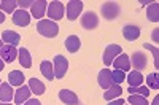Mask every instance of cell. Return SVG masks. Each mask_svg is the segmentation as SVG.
I'll use <instances>...</instances> for the list:
<instances>
[{
  "instance_id": "6da1fadb",
  "label": "cell",
  "mask_w": 159,
  "mask_h": 105,
  "mask_svg": "<svg viewBox=\"0 0 159 105\" xmlns=\"http://www.w3.org/2000/svg\"><path fill=\"white\" fill-rule=\"evenodd\" d=\"M37 32L43 37L54 38L59 34V25H57V22L51 21V19H40L37 24Z\"/></svg>"
},
{
  "instance_id": "7a4b0ae2",
  "label": "cell",
  "mask_w": 159,
  "mask_h": 105,
  "mask_svg": "<svg viewBox=\"0 0 159 105\" xmlns=\"http://www.w3.org/2000/svg\"><path fill=\"white\" fill-rule=\"evenodd\" d=\"M100 13H102L103 19L113 21L119 16V13H121V5H119L118 2H105L100 7Z\"/></svg>"
},
{
  "instance_id": "3957f363",
  "label": "cell",
  "mask_w": 159,
  "mask_h": 105,
  "mask_svg": "<svg viewBox=\"0 0 159 105\" xmlns=\"http://www.w3.org/2000/svg\"><path fill=\"white\" fill-rule=\"evenodd\" d=\"M52 69H54V78L56 80H62L64 75L67 73L69 61L65 59L64 56L57 54V56H54V61H52Z\"/></svg>"
},
{
  "instance_id": "277c9868",
  "label": "cell",
  "mask_w": 159,
  "mask_h": 105,
  "mask_svg": "<svg viewBox=\"0 0 159 105\" xmlns=\"http://www.w3.org/2000/svg\"><path fill=\"white\" fill-rule=\"evenodd\" d=\"M83 11V2L81 0H70L65 7V13H67V19L75 21Z\"/></svg>"
},
{
  "instance_id": "5b68a950",
  "label": "cell",
  "mask_w": 159,
  "mask_h": 105,
  "mask_svg": "<svg viewBox=\"0 0 159 105\" xmlns=\"http://www.w3.org/2000/svg\"><path fill=\"white\" fill-rule=\"evenodd\" d=\"M48 18H51V21H59V19H62L64 18V11H65V8H64V3H61V2H57V0H54V2H51V3H48Z\"/></svg>"
},
{
  "instance_id": "8992f818",
  "label": "cell",
  "mask_w": 159,
  "mask_h": 105,
  "mask_svg": "<svg viewBox=\"0 0 159 105\" xmlns=\"http://www.w3.org/2000/svg\"><path fill=\"white\" fill-rule=\"evenodd\" d=\"M81 25H83V29L86 30H94L97 25H99V18L94 11H86L83 13V16H81Z\"/></svg>"
},
{
  "instance_id": "52a82bcc",
  "label": "cell",
  "mask_w": 159,
  "mask_h": 105,
  "mask_svg": "<svg viewBox=\"0 0 159 105\" xmlns=\"http://www.w3.org/2000/svg\"><path fill=\"white\" fill-rule=\"evenodd\" d=\"M121 52H123V48L119 45H108L107 48H105V51H103V64L107 65V67L111 65L113 61H115V56L118 57Z\"/></svg>"
},
{
  "instance_id": "ba28073f",
  "label": "cell",
  "mask_w": 159,
  "mask_h": 105,
  "mask_svg": "<svg viewBox=\"0 0 159 105\" xmlns=\"http://www.w3.org/2000/svg\"><path fill=\"white\" fill-rule=\"evenodd\" d=\"M129 61H130V65L137 72H142L143 69H147V64H148V57L145 56L142 51H135L134 54H132V59H129Z\"/></svg>"
},
{
  "instance_id": "9c48e42d",
  "label": "cell",
  "mask_w": 159,
  "mask_h": 105,
  "mask_svg": "<svg viewBox=\"0 0 159 105\" xmlns=\"http://www.w3.org/2000/svg\"><path fill=\"white\" fill-rule=\"evenodd\" d=\"M30 19H32L30 15L25 10H16L15 13H13V18H11L13 24L19 25V27H25V25H29Z\"/></svg>"
},
{
  "instance_id": "30bf717a",
  "label": "cell",
  "mask_w": 159,
  "mask_h": 105,
  "mask_svg": "<svg viewBox=\"0 0 159 105\" xmlns=\"http://www.w3.org/2000/svg\"><path fill=\"white\" fill-rule=\"evenodd\" d=\"M97 81H99V86L102 89L107 91L108 88L113 86V78H111V70L110 69H102L99 72V76H97Z\"/></svg>"
},
{
  "instance_id": "8fae6325",
  "label": "cell",
  "mask_w": 159,
  "mask_h": 105,
  "mask_svg": "<svg viewBox=\"0 0 159 105\" xmlns=\"http://www.w3.org/2000/svg\"><path fill=\"white\" fill-rule=\"evenodd\" d=\"M0 57H2L3 62H13V61L18 57V49H16V46L3 45L2 49H0Z\"/></svg>"
},
{
  "instance_id": "7c38bea8",
  "label": "cell",
  "mask_w": 159,
  "mask_h": 105,
  "mask_svg": "<svg viewBox=\"0 0 159 105\" xmlns=\"http://www.w3.org/2000/svg\"><path fill=\"white\" fill-rule=\"evenodd\" d=\"M46 8H48V2H45V0H34V2H32V7H30L32 16L37 18V19L43 18Z\"/></svg>"
},
{
  "instance_id": "4fadbf2b",
  "label": "cell",
  "mask_w": 159,
  "mask_h": 105,
  "mask_svg": "<svg viewBox=\"0 0 159 105\" xmlns=\"http://www.w3.org/2000/svg\"><path fill=\"white\" fill-rule=\"evenodd\" d=\"M140 34H142L140 27H137V25H132V24L126 25V27L123 29V37L126 38V40H129V42H135L137 38L140 37Z\"/></svg>"
},
{
  "instance_id": "5bb4252c",
  "label": "cell",
  "mask_w": 159,
  "mask_h": 105,
  "mask_svg": "<svg viewBox=\"0 0 159 105\" xmlns=\"http://www.w3.org/2000/svg\"><path fill=\"white\" fill-rule=\"evenodd\" d=\"M113 65H115V69H118V70H123L124 73L130 69V61H129V56L127 54H124V52H121L115 61H113Z\"/></svg>"
},
{
  "instance_id": "9a60e30c",
  "label": "cell",
  "mask_w": 159,
  "mask_h": 105,
  "mask_svg": "<svg viewBox=\"0 0 159 105\" xmlns=\"http://www.w3.org/2000/svg\"><path fill=\"white\" fill-rule=\"evenodd\" d=\"M2 42L3 45H11V46H16L21 42V35L13 32V30H3L2 34Z\"/></svg>"
},
{
  "instance_id": "2e32d148",
  "label": "cell",
  "mask_w": 159,
  "mask_h": 105,
  "mask_svg": "<svg viewBox=\"0 0 159 105\" xmlns=\"http://www.w3.org/2000/svg\"><path fill=\"white\" fill-rule=\"evenodd\" d=\"M30 89H29V86H19L18 88V91L15 93V102H16V105H21V103H24L25 100H29L30 99Z\"/></svg>"
},
{
  "instance_id": "e0dca14e",
  "label": "cell",
  "mask_w": 159,
  "mask_h": 105,
  "mask_svg": "<svg viewBox=\"0 0 159 105\" xmlns=\"http://www.w3.org/2000/svg\"><path fill=\"white\" fill-rule=\"evenodd\" d=\"M59 99H61V102L67 103V105H76V102H78V96L70 89H62L59 93Z\"/></svg>"
},
{
  "instance_id": "ac0fdd59",
  "label": "cell",
  "mask_w": 159,
  "mask_h": 105,
  "mask_svg": "<svg viewBox=\"0 0 159 105\" xmlns=\"http://www.w3.org/2000/svg\"><path fill=\"white\" fill-rule=\"evenodd\" d=\"M8 84L10 86H22L24 84V73L21 70H13L8 73Z\"/></svg>"
},
{
  "instance_id": "d6986e66",
  "label": "cell",
  "mask_w": 159,
  "mask_h": 105,
  "mask_svg": "<svg viewBox=\"0 0 159 105\" xmlns=\"http://www.w3.org/2000/svg\"><path fill=\"white\" fill-rule=\"evenodd\" d=\"M29 89H30V93L35 94V96H42L45 94V91H46V86L38 80V78H30L29 80Z\"/></svg>"
},
{
  "instance_id": "ffe728a7",
  "label": "cell",
  "mask_w": 159,
  "mask_h": 105,
  "mask_svg": "<svg viewBox=\"0 0 159 105\" xmlns=\"http://www.w3.org/2000/svg\"><path fill=\"white\" fill-rule=\"evenodd\" d=\"M18 57H19V64L22 65L24 69H30L32 67V56H30V52L25 48H19L18 49Z\"/></svg>"
},
{
  "instance_id": "44dd1931",
  "label": "cell",
  "mask_w": 159,
  "mask_h": 105,
  "mask_svg": "<svg viewBox=\"0 0 159 105\" xmlns=\"http://www.w3.org/2000/svg\"><path fill=\"white\" fill-rule=\"evenodd\" d=\"M15 97V93H13V88L8 83H2L0 84V102H10Z\"/></svg>"
},
{
  "instance_id": "7402d4cb",
  "label": "cell",
  "mask_w": 159,
  "mask_h": 105,
  "mask_svg": "<svg viewBox=\"0 0 159 105\" xmlns=\"http://www.w3.org/2000/svg\"><path fill=\"white\" fill-rule=\"evenodd\" d=\"M127 83H129V88L142 86V84H143V75H142V72L132 70V72L127 75Z\"/></svg>"
},
{
  "instance_id": "603a6c76",
  "label": "cell",
  "mask_w": 159,
  "mask_h": 105,
  "mask_svg": "<svg viewBox=\"0 0 159 105\" xmlns=\"http://www.w3.org/2000/svg\"><path fill=\"white\" fill-rule=\"evenodd\" d=\"M40 72L43 73V76L46 78V80H49V81L54 80V69H52L51 61H43L42 64H40Z\"/></svg>"
},
{
  "instance_id": "cb8c5ba5",
  "label": "cell",
  "mask_w": 159,
  "mask_h": 105,
  "mask_svg": "<svg viewBox=\"0 0 159 105\" xmlns=\"http://www.w3.org/2000/svg\"><path fill=\"white\" fill-rule=\"evenodd\" d=\"M121 94H123V88L119 86V84H113L111 88H108L107 91H105L103 99H105V100H115V99H118Z\"/></svg>"
},
{
  "instance_id": "d4e9b609",
  "label": "cell",
  "mask_w": 159,
  "mask_h": 105,
  "mask_svg": "<svg viewBox=\"0 0 159 105\" xmlns=\"http://www.w3.org/2000/svg\"><path fill=\"white\" fill-rule=\"evenodd\" d=\"M81 46V42H80V38L76 35H70L67 37V40H65V48H67L69 52H76Z\"/></svg>"
},
{
  "instance_id": "484cf974",
  "label": "cell",
  "mask_w": 159,
  "mask_h": 105,
  "mask_svg": "<svg viewBox=\"0 0 159 105\" xmlns=\"http://www.w3.org/2000/svg\"><path fill=\"white\" fill-rule=\"evenodd\" d=\"M147 18L151 22H157L159 21V3L157 2H151L148 10H147Z\"/></svg>"
},
{
  "instance_id": "4316f807",
  "label": "cell",
  "mask_w": 159,
  "mask_h": 105,
  "mask_svg": "<svg viewBox=\"0 0 159 105\" xmlns=\"http://www.w3.org/2000/svg\"><path fill=\"white\" fill-rule=\"evenodd\" d=\"M16 7H18L16 0H2V2H0V8H2L5 13H15Z\"/></svg>"
},
{
  "instance_id": "83f0119b",
  "label": "cell",
  "mask_w": 159,
  "mask_h": 105,
  "mask_svg": "<svg viewBox=\"0 0 159 105\" xmlns=\"http://www.w3.org/2000/svg\"><path fill=\"white\" fill-rule=\"evenodd\" d=\"M129 94H137V96L147 97V96H150V89L142 84V86H135V88H129Z\"/></svg>"
},
{
  "instance_id": "f1b7e54d",
  "label": "cell",
  "mask_w": 159,
  "mask_h": 105,
  "mask_svg": "<svg viewBox=\"0 0 159 105\" xmlns=\"http://www.w3.org/2000/svg\"><path fill=\"white\" fill-rule=\"evenodd\" d=\"M127 102H129L130 105H148L147 97H143V96H137V94H132V96H129Z\"/></svg>"
},
{
  "instance_id": "f546056e",
  "label": "cell",
  "mask_w": 159,
  "mask_h": 105,
  "mask_svg": "<svg viewBox=\"0 0 159 105\" xmlns=\"http://www.w3.org/2000/svg\"><path fill=\"white\" fill-rule=\"evenodd\" d=\"M111 78H113V84H121V83L126 80V73H124L123 70L115 69V70L111 72Z\"/></svg>"
},
{
  "instance_id": "4dcf8cb0",
  "label": "cell",
  "mask_w": 159,
  "mask_h": 105,
  "mask_svg": "<svg viewBox=\"0 0 159 105\" xmlns=\"http://www.w3.org/2000/svg\"><path fill=\"white\" fill-rule=\"evenodd\" d=\"M147 84H148V89H159V83H157V73L153 72L147 76Z\"/></svg>"
},
{
  "instance_id": "1f68e13d",
  "label": "cell",
  "mask_w": 159,
  "mask_h": 105,
  "mask_svg": "<svg viewBox=\"0 0 159 105\" xmlns=\"http://www.w3.org/2000/svg\"><path fill=\"white\" fill-rule=\"evenodd\" d=\"M147 49H150L151 52H153V56H154V65H156V69L159 67V49L156 48V46H153V45H150V43H145L143 45Z\"/></svg>"
},
{
  "instance_id": "d6a6232c",
  "label": "cell",
  "mask_w": 159,
  "mask_h": 105,
  "mask_svg": "<svg viewBox=\"0 0 159 105\" xmlns=\"http://www.w3.org/2000/svg\"><path fill=\"white\" fill-rule=\"evenodd\" d=\"M19 10H25L27 7H32V0H18Z\"/></svg>"
},
{
  "instance_id": "836d02e7",
  "label": "cell",
  "mask_w": 159,
  "mask_h": 105,
  "mask_svg": "<svg viewBox=\"0 0 159 105\" xmlns=\"http://www.w3.org/2000/svg\"><path fill=\"white\" fill-rule=\"evenodd\" d=\"M124 103H126V102H124V99H119V97H118V99H115V100L108 102L107 105H124Z\"/></svg>"
},
{
  "instance_id": "e575fe53",
  "label": "cell",
  "mask_w": 159,
  "mask_h": 105,
  "mask_svg": "<svg viewBox=\"0 0 159 105\" xmlns=\"http://www.w3.org/2000/svg\"><path fill=\"white\" fill-rule=\"evenodd\" d=\"M25 105H42L38 102V99H29V100H25Z\"/></svg>"
},
{
  "instance_id": "d590c367",
  "label": "cell",
  "mask_w": 159,
  "mask_h": 105,
  "mask_svg": "<svg viewBox=\"0 0 159 105\" xmlns=\"http://www.w3.org/2000/svg\"><path fill=\"white\" fill-rule=\"evenodd\" d=\"M153 40H154V42L159 40V29H154V30H153Z\"/></svg>"
},
{
  "instance_id": "8d00e7d4",
  "label": "cell",
  "mask_w": 159,
  "mask_h": 105,
  "mask_svg": "<svg viewBox=\"0 0 159 105\" xmlns=\"http://www.w3.org/2000/svg\"><path fill=\"white\" fill-rule=\"evenodd\" d=\"M3 69H5V62L2 61V57H0V72H2Z\"/></svg>"
},
{
  "instance_id": "74e56055",
  "label": "cell",
  "mask_w": 159,
  "mask_h": 105,
  "mask_svg": "<svg viewBox=\"0 0 159 105\" xmlns=\"http://www.w3.org/2000/svg\"><path fill=\"white\" fill-rule=\"evenodd\" d=\"M153 105H159V97H157V96L153 99Z\"/></svg>"
},
{
  "instance_id": "f35d334b",
  "label": "cell",
  "mask_w": 159,
  "mask_h": 105,
  "mask_svg": "<svg viewBox=\"0 0 159 105\" xmlns=\"http://www.w3.org/2000/svg\"><path fill=\"white\" fill-rule=\"evenodd\" d=\"M5 21V15H3V13H0V24H2Z\"/></svg>"
},
{
  "instance_id": "ab89813d",
  "label": "cell",
  "mask_w": 159,
  "mask_h": 105,
  "mask_svg": "<svg viewBox=\"0 0 159 105\" xmlns=\"http://www.w3.org/2000/svg\"><path fill=\"white\" fill-rule=\"evenodd\" d=\"M0 105H11L10 102H0Z\"/></svg>"
},
{
  "instance_id": "60d3db41",
  "label": "cell",
  "mask_w": 159,
  "mask_h": 105,
  "mask_svg": "<svg viewBox=\"0 0 159 105\" xmlns=\"http://www.w3.org/2000/svg\"><path fill=\"white\" fill-rule=\"evenodd\" d=\"M2 46H3V42H2V38H0V49H2Z\"/></svg>"
},
{
  "instance_id": "b9f144b4",
  "label": "cell",
  "mask_w": 159,
  "mask_h": 105,
  "mask_svg": "<svg viewBox=\"0 0 159 105\" xmlns=\"http://www.w3.org/2000/svg\"><path fill=\"white\" fill-rule=\"evenodd\" d=\"M76 105H83V103H81V102H80V100H78V102H76Z\"/></svg>"
},
{
  "instance_id": "7bdbcfd3",
  "label": "cell",
  "mask_w": 159,
  "mask_h": 105,
  "mask_svg": "<svg viewBox=\"0 0 159 105\" xmlns=\"http://www.w3.org/2000/svg\"><path fill=\"white\" fill-rule=\"evenodd\" d=\"M0 81H2V80H0ZM0 84H2V83H0Z\"/></svg>"
},
{
  "instance_id": "ee69618b",
  "label": "cell",
  "mask_w": 159,
  "mask_h": 105,
  "mask_svg": "<svg viewBox=\"0 0 159 105\" xmlns=\"http://www.w3.org/2000/svg\"><path fill=\"white\" fill-rule=\"evenodd\" d=\"M124 105H126V103H124Z\"/></svg>"
}]
</instances>
